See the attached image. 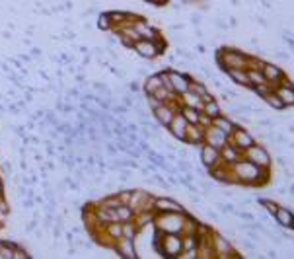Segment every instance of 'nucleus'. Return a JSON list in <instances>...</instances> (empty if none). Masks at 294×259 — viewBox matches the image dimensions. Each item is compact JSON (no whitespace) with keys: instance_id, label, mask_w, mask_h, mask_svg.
Instances as JSON below:
<instances>
[{"instance_id":"1","label":"nucleus","mask_w":294,"mask_h":259,"mask_svg":"<svg viewBox=\"0 0 294 259\" xmlns=\"http://www.w3.org/2000/svg\"><path fill=\"white\" fill-rule=\"evenodd\" d=\"M232 172L238 179V185H250V187H255V185H263L267 183L269 179V168H259L250 160H240L232 166Z\"/></svg>"},{"instance_id":"2","label":"nucleus","mask_w":294,"mask_h":259,"mask_svg":"<svg viewBox=\"0 0 294 259\" xmlns=\"http://www.w3.org/2000/svg\"><path fill=\"white\" fill-rule=\"evenodd\" d=\"M185 220V213H156L152 224L162 234H179Z\"/></svg>"},{"instance_id":"3","label":"nucleus","mask_w":294,"mask_h":259,"mask_svg":"<svg viewBox=\"0 0 294 259\" xmlns=\"http://www.w3.org/2000/svg\"><path fill=\"white\" fill-rule=\"evenodd\" d=\"M131 51H134V53H136L138 57H142V59L152 61V59H156V57L164 55V51H166V41H164L162 37L156 39V41H150V39H138V41L132 45Z\"/></svg>"},{"instance_id":"4","label":"nucleus","mask_w":294,"mask_h":259,"mask_svg":"<svg viewBox=\"0 0 294 259\" xmlns=\"http://www.w3.org/2000/svg\"><path fill=\"white\" fill-rule=\"evenodd\" d=\"M156 250L166 258H179L183 254L181 234H162L158 242H154Z\"/></svg>"},{"instance_id":"5","label":"nucleus","mask_w":294,"mask_h":259,"mask_svg":"<svg viewBox=\"0 0 294 259\" xmlns=\"http://www.w3.org/2000/svg\"><path fill=\"white\" fill-rule=\"evenodd\" d=\"M154 197L156 195L148 193L140 187H134L132 189V197L129 201V207H131L134 213H148V211H154Z\"/></svg>"},{"instance_id":"6","label":"nucleus","mask_w":294,"mask_h":259,"mask_svg":"<svg viewBox=\"0 0 294 259\" xmlns=\"http://www.w3.org/2000/svg\"><path fill=\"white\" fill-rule=\"evenodd\" d=\"M212 248H214V256H216V258H220V259L240 258V256H238V252L232 248V244H230L222 234L212 232Z\"/></svg>"},{"instance_id":"7","label":"nucleus","mask_w":294,"mask_h":259,"mask_svg":"<svg viewBox=\"0 0 294 259\" xmlns=\"http://www.w3.org/2000/svg\"><path fill=\"white\" fill-rule=\"evenodd\" d=\"M244 160H250L259 168H271V156L263 146H252L248 150H244Z\"/></svg>"},{"instance_id":"8","label":"nucleus","mask_w":294,"mask_h":259,"mask_svg":"<svg viewBox=\"0 0 294 259\" xmlns=\"http://www.w3.org/2000/svg\"><path fill=\"white\" fill-rule=\"evenodd\" d=\"M113 254H117V258L121 259H136L138 258V252H136V246H134V240L131 238H119L111 250Z\"/></svg>"},{"instance_id":"9","label":"nucleus","mask_w":294,"mask_h":259,"mask_svg":"<svg viewBox=\"0 0 294 259\" xmlns=\"http://www.w3.org/2000/svg\"><path fill=\"white\" fill-rule=\"evenodd\" d=\"M107 14H109V20H111L113 30H115V28H123V26H132L136 20L142 18V16H138V14L123 12V10H111V12H107ZM113 30H111V32H113Z\"/></svg>"},{"instance_id":"10","label":"nucleus","mask_w":294,"mask_h":259,"mask_svg":"<svg viewBox=\"0 0 294 259\" xmlns=\"http://www.w3.org/2000/svg\"><path fill=\"white\" fill-rule=\"evenodd\" d=\"M228 142H232L234 146H238V148L244 152V150H248V148H252V146L255 144V138H253L248 130L236 127V129L232 130V134L228 136Z\"/></svg>"},{"instance_id":"11","label":"nucleus","mask_w":294,"mask_h":259,"mask_svg":"<svg viewBox=\"0 0 294 259\" xmlns=\"http://www.w3.org/2000/svg\"><path fill=\"white\" fill-rule=\"evenodd\" d=\"M187 127H189V123L185 121V117L177 111L175 115H173V119H171V123L168 125V130H169V134L173 136V138H177V140H181V142H185V134H187Z\"/></svg>"},{"instance_id":"12","label":"nucleus","mask_w":294,"mask_h":259,"mask_svg":"<svg viewBox=\"0 0 294 259\" xmlns=\"http://www.w3.org/2000/svg\"><path fill=\"white\" fill-rule=\"evenodd\" d=\"M201 162H203V166H205L207 170L212 168V166H216V164H220L222 162L220 150L214 148V146H210V144H207V142H203V144H201Z\"/></svg>"},{"instance_id":"13","label":"nucleus","mask_w":294,"mask_h":259,"mask_svg":"<svg viewBox=\"0 0 294 259\" xmlns=\"http://www.w3.org/2000/svg\"><path fill=\"white\" fill-rule=\"evenodd\" d=\"M168 70H169V80H171L173 92H175L177 96H181L183 92H187V90H189V84H191V78H189L187 74L179 72V70H171V68H168Z\"/></svg>"},{"instance_id":"14","label":"nucleus","mask_w":294,"mask_h":259,"mask_svg":"<svg viewBox=\"0 0 294 259\" xmlns=\"http://www.w3.org/2000/svg\"><path fill=\"white\" fill-rule=\"evenodd\" d=\"M205 142L220 150V148L228 142V134H226V132H222L220 129H216L214 125H210V127H207V129H205Z\"/></svg>"},{"instance_id":"15","label":"nucleus","mask_w":294,"mask_h":259,"mask_svg":"<svg viewBox=\"0 0 294 259\" xmlns=\"http://www.w3.org/2000/svg\"><path fill=\"white\" fill-rule=\"evenodd\" d=\"M134 28H136V32L138 35L142 37V39H150V41H156V39H160L162 37V33L158 32L146 18H140V20H136L134 22Z\"/></svg>"},{"instance_id":"16","label":"nucleus","mask_w":294,"mask_h":259,"mask_svg":"<svg viewBox=\"0 0 294 259\" xmlns=\"http://www.w3.org/2000/svg\"><path fill=\"white\" fill-rule=\"evenodd\" d=\"M154 211L156 213H185V209L169 197H154Z\"/></svg>"},{"instance_id":"17","label":"nucleus","mask_w":294,"mask_h":259,"mask_svg":"<svg viewBox=\"0 0 294 259\" xmlns=\"http://www.w3.org/2000/svg\"><path fill=\"white\" fill-rule=\"evenodd\" d=\"M261 72H263V76H265V80L271 82V84H275V86H281V82H285V72H283L279 66L263 63Z\"/></svg>"},{"instance_id":"18","label":"nucleus","mask_w":294,"mask_h":259,"mask_svg":"<svg viewBox=\"0 0 294 259\" xmlns=\"http://www.w3.org/2000/svg\"><path fill=\"white\" fill-rule=\"evenodd\" d=\"M220 158H222V162L234 166V164L240 162V160L244 158V152H242L238 146H234L232 142H226V144L220 148Z\"/></svg>"},{"instance_id":"19","label":"nucleus","mask_w":294,"mask_h":259,"mask_svg":"<svg viewBox=\"0 0 294 259\" xmlns=\"http://www.w3.org/2000/svg\"><path fill=\"white\" fill-rule=\"evenodd\" d=\"M205 142V129L197 123V125H189L187 127V134H185V144H193V146H201Z\"/></svg>"},{"instance_id":"20","label":"nucleus","mask_w":294,"mask_h":259,"mask_svg":"<svg viewBox=\"0 0 294 259\" xmlns=\"http://www.w3.org/2000/svg\"><path fill=\"white\" fill-rule=\"evenodd\" d=\"M179 99H181V105H187V107H195V109H203V99H201V96L199 94H195V92H191V90H187V92H183L181 96H179Z\"/></svg>"},{"instance_id":"21","label":"nucleus","mask_w":294,"mask_h":259,"mask_svg":"<svg viewBox=\"0 0 294 259\" xmlns=\"http://www.w3.org/2000/svg\"><path fill=\"white\" fill-rule=\"evenodd\" d=\"M160 86H162L160 72H158V74H148V76H146V80H144V84H142V92H144L146 96H150V94H154Z\"/></svg>"},{"instance_id":"22","label":"nucleus","mask_w":294,"mask_h":259,"mask_svg":"<svg viewBox=\"0 0 294 259\" xmlns=\"http://www.w3.org/2000/svg\"><path fill=\"white\" fill-rule=\"evenodd\" d=\"M275 94L283 99L285 105H294V86L289 84V86H277L275 88Z\"/></svg>"},{"instance_id":"23","label":"nucleus","mask_w":294,"mask_h":259,"mask_svg":"<svg viewBox=\"0 0 294 259\" xmlns=\"http://www.w3.org/2000/svg\"><path fill=\"white\" fill-rule=\"evenodd\" d=\"M103 234L113 242H117L119 238H123V222H107L103 226Z\"/></svg>"},{"instance_id":"24","label":"nucleus","mask_w":294,"mask_h":259,"mask_svg":"<svg viewBox=\"0 0 294 259\" xmlns=\"http://www.w3.org/2000/svg\"><path fill=\"white\" fill-rule=\"evenodd\" d=\"M226 74H228L236 84H240V86H250L248 70H244V68H228V70H226Z\"/></svg>"},{"instance_id":"25","label":"nucleus","mask_w":294,"mask_h":259,"mask_svg":"<svg viewBox=\"0 0 294 259\" xmlns=\"http://www.w3.org/2000/svg\"><path fill=\"white\" fill-rule=\"evenodd\" d=\"M275 216H277V222L281 224V226H287V228H294V215L289 211V209H277V213H275Z\"/></svg>"},{"instance_id":"26","label":"nucleus","mask_w":294,"mask_h":259,"mask_svg":"<svg viewBox=\"0 0 294 259\" xmlns=\"http://www.w3.org/2000/svg\"><path fill=\"white\" fill-rule=\"evenodd\" d=\"M212 125H214L216 129H220L222 132H226L228 136L232 134V130L236 129V125L230 121L228 117H224V115H218V117H214V119H212Z\"/></svg>"},{"instance_id":"27","label":"nucleus","mask_w":294,"mask_h":259,"mask_svg":"<svg viewBox=\"0 0 294 259\" xmlns=\"http://www.w3.org/2000/svg\"><path fill=\"white\" fill-rule=\"evenodd\" d=\"M115 213H117V220L119 222H131V220H134V215H136L129 205H119L115 209Z\"/></svg>"},{"instance_id":"28","label":"nucleus","mask_w":294,"mask_h":259,"mask_svg":"<svg viewBox=\"0 0 294 259\" xmlns=\"http://www.w3.org/2000/svg\"><path fill=\"white\" fill-rule=\"evenodd\" d=\"M179 113L185 117V121L189 123V125H197L199 123V115H201V111L195 109V107H187V105H181V109H179Z\"/></svg>"},{"instance_id":"29","label":"nucleus","mask_w":294,"mask_h":259,"mask_svg":"<svg viewBox=\"0 0 294 259\" xmlns=\"http://www.w3.org/2000/svg\"><path fill=\"white\" fill-rule=\"evenodd\" d=\"M203 113H207L209 117H218V115H222V109H220V105L216 103V99H210V101H205L203 103V109H201Z\"/></svg>"},{"instance_id":"30","label":"nucleus","mask_w":294,"mask_h":259,"mask_svg":"<svg viewBox=\"0 0 294 259\" xmlns=\"http://www.w3.org/2000/svg\"><path fill=\"white\" fill-rule=\"evenodd\" d=\"M92 92L98 94V96H103V97L113 96V90H109V86H107L105 82H99V80H94V82H92Z\"/></svg>"},{"instance_id":"31","label":"nucleus","mask_w":294,"mask_h":259,"mask_svg":"<svg viewBox=\"0 0 294 259\" xmlns=\"http://www.w3.org/2000/svg\"><path fill=\"white\" fill-rule=\"evenodd\" d=\"M96 26H98V30H101V32H111V30H113V26H111V20H109V14H107V12H101V14H98Z\"/></svg>"},{"instance_id":"32","label":"nucleus","mask_w":294,"mask_h":259,"mask_svg":"<svg viewBox=\"0 0 294 259\" xmlns=\"http://www.w3.org/2000/svg\"><path fill=\"white\" fill-rule=\"evenodd\" d=\"M138 234H140V230H138V226L134 224V220H131V222H123V238L136 240Z\"/></svg>"},{"instance_id":"33","label":"nucleus","mask_w":294,"mask_h":259,"mask_svg":"<svg viewBox=\"0 0 294 259\" xmlns=\"http://www.w3.org/2000/svg\"><path fill=\"white\" fill-rule=\"evenodd\" d=\"M252 88H253V90H255V92H257V94H259L261 97H265V96H269V94H273L277 86L265 80V82H261V84H255V86H252Z\"/></svg>"},{"instance_id":"34","label":"nucleus","mask_w":294,"mask_h":259,"mask_svg":"<svg viewBox=\"0 0 294 259\" xmlns=\"http://www.w3.org/2000/svg\"><path fill=\"white\" fill-rule=\"evenodd\" d=\"M248 78H250V86H255V84L265 82L263 72L261 70H257V68H248Z\"/></svg>"},{"instance_id":"35","label":"nucleus","mask_w":294,"mask_h":259,"mask_svg":"<svg viewBox=\"0 0 294 259\" xmlns=\"http://www.w3.org/2000/svg\"><path fill=\"white\" fill-rule=\"evenodd\" d=\"M8 216H10V205L6 203V197H0V228L6 224Z\"/></svg>"},{"instance_id":"36","label":"nucleus","mask_w":294,"mask_h":259,"mask_svg":"<svg viewBox=\"0 0 294 259\" xmlns=\"http://www.w3.org/2000/svg\"><path fill=\"white\" fill-rule=\"evenodd\" d=\"M189 90H191V92H195V94H199L201 99H203V96H207V94H209V88H207L205 84H201V82H193V80H191V84H189Z\"/></svg>"},{"instance_id":"37","label":"nucleus","mask_w":294,"mask_h":259,"mask_svg":"<svg viewBox=\"0 0 294 259\" xmlns=\"http://www.w3.org/2000/svg\"><path fill=\"white\" fill-rule=\"evenodd\" d=\"M265 99H267V103H269V105H273L275 109H283V107H287V105L283 103V99L277 96L275 92H273V94H269V96H265Z\"/></svg>"},{"instance_id":"38","label":"nucleus","mask_w":294,"mask_h":259,"mask_svg":"<svg viewBox=\"0 0 294 259\" xmlns=\"http://www.w3.org/2000/svg\"><path fill=\"white\" fill-rule=\"evenodd\" d=\"M12 173H14L12 162H10V160H2V162H0V175H2V177H10Z\"/></svg>"},{"instance_id":"39","label":"nucleus","mask_w":294,"mask_h":259,"mask_svg":"<svg viewBox=\"0 0 294 259\" xmlns=\"http://www.w3.org/2000/svg\"><path fill=\"white\" fill-rule=\"evenodd\" d=\"M212 232H214V230L209 226V224H201V222H199L195 230V236L197 238H207V236H210Z\"/></svg>"},{"instance_id":"40","label":"nucleus","mask_w":294,"mask_h":259,"mask_svg":"<svg viewBox=\"0 0 294 259\" xmlns=\"http://www.w3.org/2000/svg\"><path fill=\"white\" fill-rule=\"evenodd\" d=\"M199 125H201L203 129L210 127V125H212V117H209L207 113H203V111H201V115H199Z\"/></svg>"},{"instance_id":"41","label":"nucleus","mask_w":294,"mask_h":259,"mask_svg":"<svg viewBox=\"0 0 294 259\" xmlns=\"http://www.w3.org/2000/svg\"><path fill=\"white\" fill-rule=\"evenodd\" d=\"M146 105L150 107V111H154V109H158V107L162 105V101H160V99H156L154 96H146Z\"/></svg>"},{"instance_id":"42","label":"nucleus","mask_w":294,"mask_h":259,"mask_svg":"<svg viewBox=\"0 0 294 259\" xmlns=\"http://www.w3.org/2000/svg\"><path fill=\"white\" fill-rule=\"evenodd\" d=\"M30 55H32L33 61H37V59H43V49H41V47H35V45H32V47H30Z\"/></svg>"},{"instance_id":"43","label":"nucleus","mask_w":294,"mask_h":259,"mask_svg":"<svg viewBox=\"0 0 294 259\" xmlns=\"http://www.w3.org/2000/svg\"><path fill=\"white\" fill-rule=\"evenodd\" d=\"M142 90V86L136 82V80H131L129 84H127V92H131V94H136V92H140Z\"/></svg>"},{"instance_id":"44","label":"nucleus","mask_w":294,"mask_h":259,"mask_svg":"<svg viewBox=\"0 0 294 259\" xmlns=\"http://www.w3.org/2000/svg\"><path fill=\"white\" fill-rule=\"evenodd\" d=\"M33 205H35L33 197H24V199H22V207H24L26 211H30V209H33Z\"/></svg>"},{"instance_id":"45","label":"nucleus","mask_w":294,"mask_h":259,"mask_svg":"<svg viewBox=\"0 0 294 259\" xmlns=\"http://www.w3.org/2000/svg\"><path fill=\"white\" fill-rule=\"evenodd\" d=\"M18 59H20L22 63H28V65L33 63V59H32V55H30V53H20V55H18Z\"/></svg>"},{"instance_id":"46","label":"nucleus","mask_w":294,"mask_h":259,"mask_svg":"<svg viewBox=\"0 0 294 259\" xmlns=\"http://www.w3.org/2000/svg\"><path fill=\"white\" fill-rule=\"evenodd\" d=\"M263 207H267V209H269V213H273V215H275V213H277V209H279V207H277L275 203H271V201H263Z\"/></svg>"},{"instance_id":"47","label":"nucleus","mask_w":294,"mask_h":259,"mask_svg":"<svg viewBox=\"0 0 294 259\" xmlns=\"http://www.w3.org/2000/svg\"><path fill=\"white\" fill-rule=\"evenodd\" d=\"M33 201H35V205H41V207H43V205H45V197H43V195H33Z\"/></svg>"},{"instance_id":"48","label":"nucleus","mask_w":294,"mask_h":259,"mask_svg":"<svg viewBox=\"0 0 294 259\" xmlns=\"http://www.w3.org/2000/svg\"><path fill=\"white\" fill-rule=\"evenodd\" d=\"M144 2H148V4H154V6H162V4H166L168 0H144Z\"/></svg>"},{"instance_id":"49","label":"nucleus","mask_w":294,"mask_h":259,"mask_svg":"<svg viewBox=\"0 0 294 259\" xmlns=\"http://www.w3.org/2000/svg\"><path fill=\"white\" fill-rule=\"evenodd\" d=\"M4 191H6V187H4V177L0 175V197H4Z\"/></svg>"},{"instance_id":"50","label":"nucleus","mask_w":294,"mask_h":259,"mask_svg":"<svg viewBox=\"0 0 294 259\" xmlns=\"http://www.w3.org/2000/svg\"><path fill=\"white\" fill-rule=\"evenodd\" d=\"M2 37H4V39H12V33H10V32H2Z\"/></svg>"}]
</instances>
